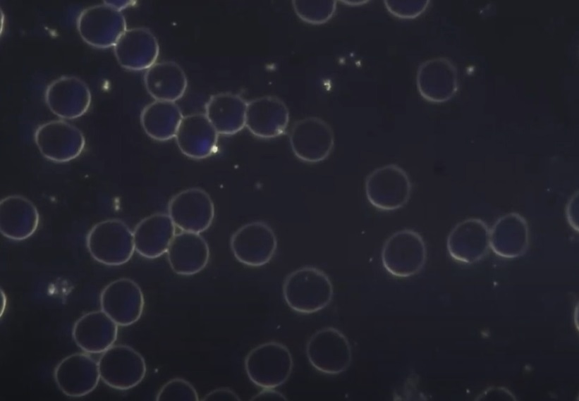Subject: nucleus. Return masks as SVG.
I'll use <instances>...</instances> for the list:
<instances>
[{
	"mask_svg": "<svg viewBox=\"0 0 579 401\" xmlns=\"http://www.w3.org/2000/svg\"><path fill=\"white\" fill-rule=\"evenodd\" d=\"M169 264L178 275L191 276L203 270L210 252L200 233L181 231L176 233L166 252Z\"/></svg>",
	"mask_w": 579,
	"mask_h": 401,
	"instance_id": "5701e85b",
	"label": "nucleus"
},
{
	"mask_svg": "<svg viewBox=\"0 0 579 401\" xmlns=\"http://www.w3.org/2000/svg\"><path fill=\"white\" fill-rule=\"evenodd\" d=\"M44 100L49 110L63 119H75L89 109L92 96L88 86L75 76H61L46 88Z\"/></svg>",
	"mask_w": 579,
	"mask_h": 401,
	"instance_id": "2eb2a0df",
	"label": "nucleus"
},
{
	"mask_svg": "<svg viewBox=\"0 0 579 401\" xmlns=\"http://www.w3.org/2000/svg\"><path fill=\"white\" fill-rule=\"evenodd\" d=\"M54 378L59 389L66 396L87 395L99 381L98 362L86 352L70 354L56 365Z\"/></svg>",
	"mask_w": 579,
	"mask_h": 401,
	"instance_id": "4468645a",
	"label": "nucleus"
},
{
	"mask_svg": "<svg viewBox=\"0 0 579 401\" xmlns=\"http://www.w3.org/2000/svg\"><path fill=\"white\" fill-rule=\"evenodd\" d=\"M183 117L175 102L155 100L142 110L140 123L150 138L164 142L175 137Z\"/></svg>",
	"mask_w": 579,
	"mask_h": 401,
	"instance_id": "cd10ccee",
	"label": "nucleus"
},
{
	"mask_svg": "<svg viewBox=\"0 0 579 401\" xmlns=\"http://www.w3.org/2000/svg\"><path fill=\"white\" fill-rule=\"evenodd\" d=\"M366 197L378 210L395 211L408 202L412 183L408 173L396 164H388L372 171L365 184Z\"/></svg>",
	"mask_w": 579,
	"mask_h": 401,
	"instance_id": "39448f33",
	"label": "nucleus"
},
{
	"mask_svg": "<svg viewBox=\"0 0 579 401\" xmlns=\"http://www.w3.org/2000/svg\"><path fill=\"white\" fill-rule=\"evenodd\" d=\"M86 246L97 262L111 266L123 265L131 259L135 251L133 233L120 219H106L90 230Z\"/></svg>",
	"mask_w": 579,
	"mask_h": 401,
	"instance_id": "f03ea898",
	"label": "nucleus"
},
{
	"mask_svg": "<svg viewBox=\"0 0 579 401\" xmlns=\"http://www.w3.org/2000/svg\"><path fill=\"white\" fill-rule=\"evenodd\" d=\"M245 370L250 381L262 388H274L291 376L293 362L286 346L274 341L260 344L245 358Z\"/></svg>",
	"mask_w": 579,
	"mask_h": 401,
	"instance_id": "7ed1b4c3",
	"label": "nucleus"
},
{
	"mask_svg": "<svg viewBox=\"0 0 579 401\" xmlns=\"http://www.w3.org/2000/svg\"><path fill=\"white\" fill-rule=\"evenodd\" d=\"M250 400L264 401V400H287L286 397L274 388H267L254 395Z\"/></svg>",
	"mask_w": 579,
	"mask_h": 401,
	"instance_id": "72a5a7b5",
	"label": "nucleus"
},
{
	"mask_svg": "<svg viewBox=\"0 0 579 401\" xmlns=\"http://www.w3.org/2000/svg\"><path fill=\"white\" fill-rule=\"evenodd\" d=\"M289 143L297 159L307 164L327 159L334 147V134L330 125L317 116H308L294 123Z\"/></svg>",
	"mask_w": 579,
	"mask_h": 401,
	"instance_id": "6e6552de",
	"label": "nucleus"
},
{
	"mask_svg": "<svg viewBox=\"0 0 579 401\" xmlns=\"http://www.w3.org/2000/svg\"><path fill=\"white\" fill-rule=\"evenodd\" d=\"M427 249L420 234L412 229L395 232L384 242L381 259L384 269L397 278H408L425 266Z\"/></svg>",
	"mask_w": 579,
	"mask_h": 401,
	"instance_id": "20e7f679",
	"label": "nucleus"
},
{
	"mask_svg": "<svg viewBox=\"0 0 579 401\" xmlns=\"http://www.w3.org/2000/svg\"><path fill=\"white\" fill-rule=\"evenodd\" d=\"M334 288L329 277L321 269L306 266L286 278L283 295L288 306L300 314H312L325 308L331 301Z\"/></svg>",
	"mask_w": 579,
	"mask_h": 401,
	"instance_id": "f257e3e1",
	"label": "nucleus"
},
{
	"mask_svg": "<svg viewBox=\"0 0 579 401\" xmlns=\"http://www.w3.org/2000/svg\"><path fill=\"white\" fill-rule=\"evenodd\" d=\"M104 4H108L109 6L116 8L118 11H121L125 8L130 6L133 3L132 1H104Z\"/></svg>",
	"mask_w": 579,
	"mask_h": 401,
	"instance_id": "f704fd0d",
	"label": "nucleus"
},
{
	"mask_svg": "<svg viewBox=\"0 0 579 401\" xmlns=\"http://www.w3.org/2000/svg\"><path fill=\"white\" fill-rule=\"evenodd\" d=\"M118 325L102 310L87 312L74 323L72 336L86 353H102L117 339Z\"/></svg>",
	"mask_w": 579,
	"mask_h": 401,
	"instance_id": "412c9836",
	"label": "nucleus"
},
{
	"mask_svg": "<svg viewBox=\"0 0 579 401\" xmlns=\"http://www.w3.org/2000/svg\"><path fill=\"white\" fill-rule=\"evenodd\" d=\"M416 86L425 100L432 103L446 101L458 90L457 70L446 58L426 60L418 68Z\"/></svg>",
	"mask_w": 579,
	"mask_h": 401,
	"instance_id": "f3484780",
	"label": "nucleus"
},
{
	"mask_svg": "<svg viewBox=\"0 0 579 401\" xmlns=\"http://www.w3.org/2000/svg\"><path fill=\"white\" fill-rule=\"evenodd\" d=\"M100 307L118 326H128L142 316L145 300L140 286L127 278L116 279L102 290Z\"/></svg>",
	"mask_w": 579,
	"mask_h": 401,
	"instance_id": "ddd939ff",
	"label": "nucleus"
},
{
	"mask_svg": "<svg viewBox=\"0 0 579 401\" xmlns=\"http://www.w3.org/2000/svg\"><path fill=\"white\" fill-rule=\"evenodd\" d=\"M39 214L36 206L21 195H10L0 202V231L15 241L25 240L37 230Z\"/></svg>",
	"mask_w": 579,
	"mask_h": 401,
	"instance_id": "4be33fe9",
	"label": "nucleus"
},
{
	"mask_svg": "<svg viewBox=\"0 0 579 401\" xmlns=\"http://www.w3.org/2000/svg\"><path fill=\"white\" fill-rule=\"evenodd\" d=\"M176 228L168 214L155 213L144 218L133 231L135 250L146 259L161 257L167 252Z\"/></svg>",
	"mask_w": 579,
	"mask_h": 401,
	"instance_id": "b1692460",
	"label": "nucleus"
},
{
	"mask_svg": "<svg viewBox=\"0 0 579 401\" xmlns=\"http://www.w3.org/2000/svg\"><path fill=\"white\" fill-rule=\"evenodd\" d=\"M119 65L127 70H147L156 63L159 54L158 40L147 27L127 29L114 47Z\"/></svg>",
	"mask_w": 579,
	"mask_h": 401,
	"instance_id": "dca6fc26",
	"label": "nucleus"
},
{
	"mask_svg": "<svg viewBox=\"0 0 579 401\" xmlns=\"http://www.w3.org/2000/svg\"><path fill=\"white\" fill-rule=\"evenodd\" d=\"M490 229L480 218H469L457 223L447 238L451 256L463 263L480 259L489 247Z\"/></svg>",
	"mask_w": 579,
	"mask_h": 401,
	"instance_id": "6ab92c4d",
	"label": "nucleus"
},
{
	"mask_svg": "<svg viewBox=\"0 0 579 401\" xmlns=\"http://www.w3.org/2000/svg\"><path fill=\"white\" fill-rule=\"evenodd\" d=\"M76 26L82 39L97 49L114 47L127 30L122 12L104 3L85 8L78 17Z\"/></svg>",
	"mask_w": 579,
	"mask_h": 401,
	"instance_id": "1a4fd4ad",
	"label": "nucleus"
},
{
	"mask_svg": "<svg viewBox=\"0 0 579 401\" xmlns=\"http://www.w3.org/2000/svg\"><path fill=\"white\" fill-rule=\"evenodd\" d=\"M202 401H240L238 395L231 389L221 388L214 389L206 394Z\"/></svg>",
	"mask_w": 579,
	"mask_h": 401,
	"instance_id": "2f4dec72",
	"label": "nucleus"
},
{
	"mask_svg": "<svg viewBox=\"0 0 579 401\" xmlns=\"http://www.w3.org/2000/svg\"><path fill=\"white\" fill-rule=\"evenodd\" d=\"M566 218L574 230L578 231V192L569 200L566 207Z\"/></svg>",
	"mask_w": 579,
	"mask_h": 401,
	"instance_id": "473e14b6",
	"label": "nucleus"
},
{
	"mask_svg": "<svg viewBox=\"0 0 579 401\" xmlns=\"http://www.w3.org/2000/svg\"><path fill=\"white\" fill-rule=\"evenodd\" d=\"M248 102L239 94L221 92L205 104V115L219 135H232L245 126Z\"/></svg>",
	"mask_w": 579,
	"mask_h": 401,
	"instance_id": "a878e982",
	"label": "nucleus"
},
{
	"mask_svg": "<svg viewBox=\"0 0 579 401\" xmlns=\"http://www.w3.org/2000/svg\"><path fill=\"white\" fill-rule=\"evenodd\" d=\"M34 140L42 155L55 163H66L78 157L85 146L83 132L63 120H54L39 125Z\"/></svg>",
	"mask_w": 579,
	"mask_h": 401,
	"instance_id": "9d476101",
	"label": "nucleus"
},
{
	"mask_svg": "<svg viewBox=\"0 0 579 401\" xmlns=\"http://www.w3.org/2000/svg\"><path fill=\"white\" fill-rule=\"evenodd\" d=\"M530 238L529 226L518 213L499 217L489 231V247L499 256L513 258L526 250Z\"/></svg>",
	"mask_w": 579,
	"mask_h": 401,
	"instance_id": "393cba45",
	"label": "nucleus"
},
{
	"mask_svg": "<svg viewBox=\"0 0 579 401\" xmlns=\"http://www.w3.org/2000/svg\"><path fill=\"white\" fill-rule=\"evenodd\" d=\"M230 246L238 261L249 266L257 267L272 259L277 248V239L267 223L252 221L233 233Z\"/></svg>",
	"mask_w": 579,
	"mask_h": 401,
	"instance_id": "f8f14e48",
	"label": "nucleus"
},
{
	"mask_svg": "<svg viewBox=\"0 0 579 401\" xmlns=\"http://www.w3.org/2000/svg\"><path fill=\"white\" fill-rule=\"evenodd\" d=\"M98 365L100 379L109 387L119 390L138 385L147 371L143 357L126 345H113L102 352Z\"/></svg>",
	"mask_w": 579,
	"mask_h": 401,
	"instance_id": "0eeeda50",
	"label": "nucleus"
},
{
	"mask_svg": "<svg viewBox=\"0 0 579 401\" xmlns=\"http://www.w3.org/2000/svg\"><path fill=\"white\" fill-rule=\"evenodd\" d=\"M305 352L312 366L324 374H339L348 368L352 360L348 340L334 327H325L313 333L307 340Z\"/></svg>",
	"mask_w": 579,
	"mask_h": 401,
	"instance_id": "423d86ee",
	"label": "nucleus"
},
{
	"mask_svg": "<svg viewBox=\"0 0 579 401\" xmlns=\"http://www.w3.org/2000/svg\"><path fill=\"white\" fill-rule=\"evenodd\" d=\"M168 214L181 231L201 233L207 230L214 221V204L203 189L187 188L171 197L168 204Z\"/></svg>",
	"mask_w": 579,
	"mask_h": 401,
	"instance_id": "9b49d317",
	"label": "nucleus"
},
{
	"mask_svg": "<svg viewBox=\"0 0 579 401\" xmlns=\"http://www.w3.org/2000/svg\"><path fill=\"white\" fill-rule=\"evenodd\" d=\"M219 134L205 113L183 117L175 139L180 151L187 157L200 160L217 149Z\"/></svg>",
	"mask_w": 579,
	"mask_h": 401,
	"instance_id": "aec40b11",
	"label": "nucleus"
},
{
	"mask_svg": "<svg viewBox=\"0 0 579 401\" xmlns=\"http://www.w3.org/2000/svg\"><path fill=\"white\" fill-rule=\"evenodd\" d=\"M289 120L286 104L277 97L264 96L248 102L245 126L257 137L272 139L283 135Z\"/></svg>",
	"mask_w": 579,
	"mask_h": 401,
	"instance_id": "a211bd4d",
	"label": "nucleus"
},
{
	"mask_svg": "<svg viewBox=\"0 0 579 401\" xmlns=\"http://www.w3.org/2000/svg\"><path fill=\"white\" fill-rule=\"evenodd\" d=\"M384 3L386 11L394 17L410 20L422 14L427 8L429 1L386 0Z\"/></svg>",
	"mask_w": 579,
	"mask_h": 401,
	"instance_id": "7c9ffc66",
	"label": "nucleus"
},
{
	"mask_svg": "<svg viewBox=\"0 0 579 401\" xmlns=\"http://www.w3.org/2000/svg\"><path fill=\"white\" fill-rule=\"evenodd\" d=\"M157 401H198L193 385L181 378H174L162 385L156 396Z\"/></svg>",
	"mask_w": 579,
	"mask_h": 401,
	"instance_id": "c756f323",
	"label": "nucleus"
},
{
	"mask_svg": "<svg viewBox=\"0 0 579 401\" xmlns=\"http://www.w3.org/2000/svg\"><path fill=\"white\" fill-rule=\"evenodd\" d=\"M292 6L296 16L304 23L319 25L329 21L334 16L336 0H293Z\"/></svg>",
	"mask_w": 579,
	"mask_h": 401,
	"instance_id": "c85d7f7f",
	"label": "nucleus"
},
{
	"mask_svg": "<svg viewBox=\"0 0 579 401\" xmlns=\"http://www.w3.org/2000/svg\"><path fill=\"white\" fill-rule=\"evenodd\" d=\"M147 92L155 100L175 102L184 95L188 80L183 69L173 61L155 63L144 75Z\"/></svg>",
	"mask_w": 579,
	"mask_h": 401,
	"instance_id": "bb28decb",
	"label": "nucleus"
}]
</instances>
